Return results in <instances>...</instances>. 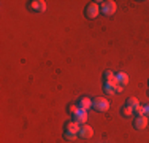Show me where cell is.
Wrapping results in <instances>:
<instances>
[{
  "instance_id": "9",
  "label": "cell",
  "mask_w": 149,
  "mask_h": 143,
  "mask_svg": "<svg viewBox=\"0 0 149 143\" xmlns=\"http://www.w3.org/2000/svg\"><path fill=\"white\" fill-rule=\"evenodd\" d=\"M30 10H33V11H45L46 2L45 0H33V2H30Z\"/></svg>"
},
{
  "instance_id": "18",
  "label": "cell",
  "mask_w": 149,
  "mask_h": 143,
  "mask_svg": "<svg viewBox=\"0 0 149 143\" xmlns=\"http://www.w3.org/2000/svg\"><path fill=\"white\" fill-rule=\"evenodd\" d=\"M144 114L149 116V103H148V105H144Z\"/></svg>"
},
{
  "instance_id": "20",
  "label": "cell",
  "mask_w": 149,
  "mask_h": 143,
  "mask_svg": "<svg viewBox=\"0 0 149 143\" xmlns=\"http://www.w3.org/2000/svg\"><path fill=\"white\" fill-rule=\"evenodd\" d=\"M148 95H149V91H148Z\"/></svg>"
},
{
  "instance_id": "6",
  "label": "cell",
  "mask_w": 149,
  "mask_h": 143,
  "mask_svg": "<svg viewBox=\"0 0 149 143\" xmlns=\"http://www.w3.org/2000/svg\"><path fill=\"white\" fill-rule=\"evenodd\" d=\"M76 105L79 107L81 110H86L87 111V110L92 108V100L87 97V95H83V97H79V100L76 102Z\"/></svg>"
},
{
  "instance_id": "5",
  "label": "cell",
  "mask_w": 149,
  "mask_h": 143,
  "mask_svg": "<svg viewBox=\"0 0 149 143\" xmlns=\"http://www.w3.org/2000/svg\"><path fill=\"white\" fill-rule=\"evenodd\" d=\"M92 135H94V129H92L89 124H83L79 129V132H78V137H81V138H91Z\"/></svg>"
},
{
  "instance_id": "7",
  "label": "cell",
  "mask_w": 149,
  "mask_h": 143,
  "mask_svg": "<svg viewBox=\"0 0 149 143\" xmlns=\"http://www.w3.org/2000/svg\"><path fill=\"white\" fill-rule=\"evenodd\" d=\"M73 121H76L78 124H87V111L86 110H81L79 108V111H78L76 114H73Z\"/></svg>"
},
{
  "instance_id": "13",
  "label": "cell",
  "mask_w": 149,
  "mask_h": 143,
  "mask_svg": "<svg viewBox=\"0 0 149 143\" xmlns=\"http://www.w3.org/2000/svg\"><path fill=\"white\" fill-rule=\"evenodd\" d=\"M120 114H122L124 118H130V116H133V108H130V107L124 105L122 108H120Z\"/></svg>"
},
{
  "instance_id": "16",
  "label": "cell",
  "mask_w": 149,
  "mask_h": 143,
  "mask_svg": "<svg viewBox=\"0 0 149 143\" xmlns=\"http://www.w3.org/2000/svg\"><path fill=\"white\" fill-rule=\"evenodd\" d=\"M63 138L67 142H74L78 138V134H72V132H63Z\"/></svg>"
},
{
  "instance_id": "3",
  "label": "cell",
  "mask_w": 149,
  "mask_h": 143,
  "mask_svg": "<svg viewBox=\"0 0 149 143\" xmlns=\"http://www.w3.org/2000/svg\"><path fill=\"white\" fill-rule=\"evenodd\" d=\"M92 108H94L95 111L103 113L109 108V102L105 97H95L94 100H92Z\"/></svg>"
},
{
  "instance_id": "10",
  "label": "cell",
  "mask_w": 149,
  "mask_h": 143,
  "mask_svg": "<svg viewBox=\"0 0 149 143\" xmlns=\"http://www.w3.org/2000/svg\"><path fill=\"white\" fill-rule=\"evenodd\" d=\"M116 80H118L119 84H122L124 88H125V86L129 84V75L124 73V72H119V73H116Z\"/></svg>"
},
{
  "instance_id": "11",
  "label": "cell",
  "mask_w": 149,
  "mask_h": 143,
  "mask_svg": "<svg viewBox=\"0 0 149 143\" xmlns=\"http://www.w3.org/2000/svg\"><path fill=\"white\" fill-rule=\"evenodd\" d=\"M103 92L105 94H116V84H111V83H103Z\"/></svg>"
},
{
  "instance_id": "4",
  "label": "cell",
  "mask_w": 149,
  "mask_h": 143,
  "mask_svg": "<svg viewBox=\"0 0 149 143\" xmlns=\"http://www.w3.org/2000/svg\"><path fill=\"white\" fill-rule=\"evenodd\" d=\"M146 126H148V116H146V114L136 116V118L133 119V127L136 129V130H143Z\"/></svg>"
},
{
  "instance_id": "12",
  "label": "cell",
  "mask_w": 149,
  "mask_h": 143,
  "mask_svg": "<svg viewBox=\"0 0 149 143\" xmlns=\"http://www.w3.org/2000/svg\"><path fill=\"white\" fill-rule=\"evenodd\" d=\"M103 80H105V83H111L113 80H116V73L111 70H105L103 72Z\"/></svg>"
},
{
  "instance_id": "2",
  "label": "cell",
  "mask_w": 149,
  "mask_h": 143,
  "mask_svg": "<svg viewBox=\"0 0 149 143\" xmlns=\"http://www.w3.org/2000/svg\"><path fill=\"white\" fill-rule=\"evenodd\" d=\"M84 14H86L87 19H95V18H98V14H102L98 2H92V3H89V5L86 6V10H84Z\"/></svg>"
},
{
  "instance_id": "15",
  "label": "cell",
  "mask_w": 149,
  "mask_h": 143,
  "mask_svg": "<svg viewBox=\"0 0 149 143\" xmlns=\"http://www.w3.org/2000/svg\"><path fill=\"white\" fill-rule=\"evenodd\" d=\"M67 111H68V113L73 116V114H76L78 111H79V107H78L76 103H70V105L67 107Z\"/></svg>"
},
{
  "instance_id": "1",
  "label": "cell",
  "mask_w": 149,
  "mask_h": 143,
  "mask_svg": "<svg viewBox=\"0 0 149 143\" xmlns=\"http://www.w3.org/2000/svg\"><path fill=\"white\" fill-rule=\"evenodd\" d=\"M118 6H116V2L113 0H106V2H100V11L103 16H113L116 13Z\"/></svg>"
},
{
  "instance_id": "17",
  "label": "cell",
  "mask_w": 149,
  "mask_h": 143,
  "mask_svg": "<svg viewBox=\"0 0 149 143\" xmlns=\"http://www.w3.org/2000/svg\"><path fill=\"white\" fill-rule=\"evenodd\" d=\"M133 113L136 114V116H141V114H144V107H141V105H138L136 108L133 110Z\"/></svg>"
},
{
  "instance_id": "8",
  "label": "cell",
  "mask_w": 149,
  "mask_h": 143,
  "mask_svg": "<svg viewBox=\"0 0 149 143\" xmlns=\"http://www.w3.org/2000/svg\"><path fill=\"white\" fill-rule=\"evenodd\" d=\"M63 129H65V132H72V134H78L81 129V124H78L76 121H68V123H65V126H63Z\"/></svg>"
},
{
  "instance_id": "14",
  "label": "cell",
  "mask_w": 149,
  "mask_h": 143,
  "mask_svg": "<svg viewBox=\"0 0 149 143\" xmlns=\"http://www.w3.org/2000/svg\"><path fill=\"white\" fill-rule=\"evenodd\" d=\"M125 105L135 110L138 105H140V102H138V99H136V97H129V99H127V102H125Z\"/></svg>"
},
{
  "instance_id": "19",
  "label": "cell",
  "mask_w": 149,
  "mask_h": 143,
  "mask_svg": "<svg viewBox=\"0 0 149 143\" xmlns=\"http://www.w3.org/2000/svg\"><path fill=\"white\" fill-rule=\"evenodd\" d=\"M148 86H149V80H148Z\"/></svg>"
}]
</instances>
